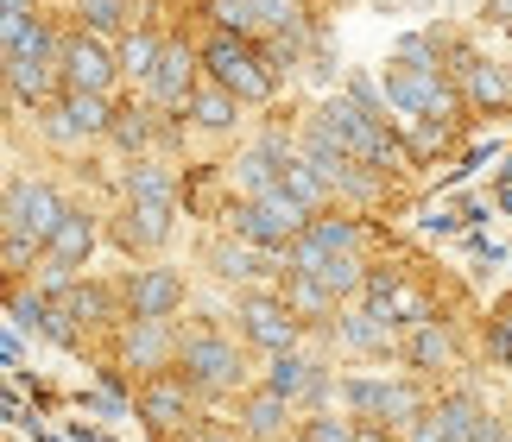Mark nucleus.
<instances>
[{
    "instance_id": "7c9ffc66",
    "label": "nucleus",
    "mask_w": 512,
    "mask_h": 442,
    "mask_svg": "<svg viewBox=\"0 0 512 442\" xmlns=\"http://www.w3.org/2000/svg\"><path fill=\"white\" fill-rule=\"evenodd\" d=\"M260 26H279V32H298V0H260Z\"/></svg>"
},
{
    "instance_id": "c756f323",
    "label": "nucleus",
    "mask_w": 512,
    "mask_h": 442,
    "mask_svg": "<svg viewBox=\"0 0 512 442\" xmlns=\"http://www.w3.org/2000/svg\"><path fill=\"white\" fill-rule=\"evenodd\" d=\"M159 45H152V38H127V70L133 76H152V70H159Z\"/></svg>"
},
{
    "instance_id": "1a4fd4ad",
    "label": "nucleus",
    "mask_w": 512,
    "mask_h": 442,
    "mask_svg": "<svg viewBox=\"0 0 512 442\" xmlns=\"http://www.w3.org/2000/svg\"><path fill=\"white\" fill-rule=\"evenodd\" d=\"M64 76H70V89H89V95H102L114 70H108L102 45H83V38H76V45L64 51Z\"/></svg>"
},
{
    "instance_id": "a878e982",
    "label": "nucleus",
    "mask_w": 512,
    "mask_h": 442,
    "mask_svg": "<svg viewBox=\"0 0 512 442\" xmlns=\"http://www.w3.org/2000/svg\"><path fill=\"white\" fill-rule=\"evenodd\" d=\"M133 203H171V177L140 165V171H133Z\"/></svg>"
},
{
    "instance_id": "2f4dec72",
    "label": "nucleus",
    "mask_w": 512,
    "mask_h": 442,
    "mask_svg": "<svg viewBox=\"0 0 512 442\" xmlns=\"http://www.w3.org/2000/svg\"><path fill=\"white\" fill-rule=\"evenodd\" d=\"M196 120H203V127H228L234 102H228V95H196Z\"/></svg>"
},
{
    "instance_id": "0eeeda50",
    "label": "nucleus",
    "mask_w": 512,
    "mask_h": 442,
    "mask_svg": "<svg viewBox=\"0 0 512 442\" xmlns=\"http://www.w3.org/2000/svg\"><path fill=\"white\" fill-rule=\"evenodd\" d=\"M348 405L367 411V417H380V424H411V417H418V392H411V386H373V379H354Z\"/></svg>"
},
{
    "instance_id": "e433bc0d",
    "label": "nucleus",
    "mask_w": 512,
    "mask_h": 442,
    "mask_svg": "<svg viewBox=\"0 0 512 442\" xmlns=\"http://www.w3.org/2000/svg\"><path fill=\"white\" fill-rule=\"evenodd\" d=\"M500 348L512 354V316H506V323H500Z\"/></svg>"
},
{
    "instance_id": "6e6552de",
    "label": "nucleus",
    "mask_w": 512,
    "mask_h": 442,
    "mask_svg": "<svg viewBox=\"0 0 512 442\" xmlns=\"http://www.w3.org/2000/svg\"><path fill=\"white\" fill-rule=\"evenodd\" d=\"M279 171H291V152L279 146V139H260V146H253L241 165H234V177H241V184L253 190V196H266V190H279L285 177Z\"/></svg>"
},
{
    "instance_id": "412c9836",
    "label": "nucleus",
    "mask_w": 512,
    "mask_h": 442,
    "mask_svg": "<svg viewBox=\"0 0 512 442\" xmlns=\"http://www.w3.org/2000/svg\"><path fill=\"white\" fill-rule=\"evenodd\" d=\"M146 417H152L159 430H171L177 417H184V386H171V379H159V386L146 392Z\"/></svg>"
},
{
    "instance_id": "dca6fc26",
    "label": "nucleus",
    "mask_w": 512,
    "mask_h": 442,
    "mask_svg": "<svg viewBox=\"0 0 512 442\" xmlns=\"http://www.w3.org/2000/svg\"><path fill=\"white\" fill-rule=\"evenodd\" d=\"M481 424H487V411L475 405V398H449V405L437 411V430H443L449 442H475Z\"/></svg>"
},
{
    "instance_id": "c85d7f7f",
    "label": "nucleus",
    "mask_w": 512,
    "mask_h": 442,
    "mask_svg": "<svg viewBox=\"0 0 512 442\" xmlns=\"http://www.w3.org/2000/svg\"><path fill=\"white\" fill-rule=\"evenodd\" d=\"M468 83H475V102H506V76L494 64H475V70H468Z\"/></svg>"
},
{
    "instance_id": "4be33fe9",
    "label": "nucleus",
    "mask_w": 512,
    "mask_h": 442,
    "mask_svg": "<svg viewBox=\"0 0 512 442\" xmlns=\"http://www.w3.org/2000/svg\"><path fill=\"white\" fill-rule=\"evenodd\" d=\"M317 285H323L329 297H348L354 285H361V266H354V259H348V253H329V259H323V266H317Z\"/></svg>"
},
{
    "instance_id": "b1692460",
    "label": "nucleus",
    "mask_w": 512,
    "mask_h": 442,
    "mask_svg": "<svg viewBox=\"0 0 512 442\" xmlns=\"http://www.w3.org/2000/svg\"><path fill=\"white\" fill-rule=\"evenodd\" d=\"M310 247H323V253H348L354 247V228L348 221H317V228H304Z\"/></svg>"
},
{
    "instance_id": "72a5a7b5",
    "label": "nucleus",
    "mask_w": 512,
    "mask_h": 442,
    "mask_svg": "<svg viewBox=\"0 0 512 442\" xmlns=\"http://www.w3.org/2000/svg\"><path fill=\"white\" fill-rule=\"evenodd\" d=\"M304 442H354V430H348V424H329V417H323V424L304 430Z\"/></svg>"
},
{
    "instance_id": "393cba45",
    "label": "nucleus",
    "mask_w": 512,
    "mask_h": 442,
    "mask_svg": "<svg viewBox=\"0 0 512 442\" xmlns=\"http://www.w3.org/2000/svg\"><path fill=\"white\" fill-rule=\"evenodd\" d=\"M215 19H222L228 32H253L260 26V0H215Z\"/></svg>"
},
{
    "instance_id": "f3484780",
    "label": "nucleus",
    "mask_w": 512,
    "mask_h": 442,
    "mask_svg": "<svg viewBox=\"0 0 512 442\" xmlns=\"http://www.w3.org/2000/svg\"><path fill=\"white\" fill-rule=\"evenodd\" d=\"M165 234H171V203H133V209H127V240L159 247Z\"/></svg>"
},
{
    "instance_id": "20e7f679",
    "label": "nucleus",
    "mask_w": 512,
    "mask_h": 442,
    "mask_svg": "<svg viewBox=\"0 0 512 442\" xmlns=\"http://www.w3.org/2000/svg\"><path fill=\"white\" fill-rule=\"evenodd\" d=\"M64 203L45 184H7V240H32V247H51V234L64 228Z\"/></svg>"
},
{
    "instance_id": "4c0bfd02",
    "label": "nucleus",
    "mask_w": 512,
    "mask_h": 442,
    "mask_svg": "<svg viewBox=\"0 0 512 442\" xmlns=\"http://www.w3.org/2000/svg\"><path fill=\"white\" fill-rule=\"evenodd\" d=\"M494 13H500V19H512V0H494Z\"/></svg>"
},
{
    "instance_id": "f257e3e1",
    "label": "nucleus",
    "mask_w": 512,
    "mask_h": 442,
    "mask_svg": "<svg viewBox=\"0 0 512 442\" xmlns=\"http://www.w3.org/2000/svg\"><path fill=\"white\" fill-rule=\"evenodd\" d=\"M304 203L291 196L285 184L279 190H266V196H253L247 209H234V234H247V240H260V247H285V240H298L304 228Z\"/></svg>"
},
{
    "instance_id": "bb28decb",
    "label": "nucleus",
    "mask_w": 512,
    "mask_h": 442,
    "mask_svg": "<svg viewBox=\"0 0 512 442\" xmlns=\"http://www.w3.org/2000/svg\"><path fill=\"white\" fill-rule=\"evenodd\" d=\"M285 190H291V196H298V203L310 209V203H317V196H323V177H317V171H310L304 158H298V165L285 171Z\"/></svg>"
},
{
    "instance_id": "f8f14e48",
    "label": "nucleus",
    "mask_w": 512,
    "mask_h": 442,
    "mask_svg": "<svg viewBox=\"0 0 512 442\" xmlns=\"http://www.w3.org/2000/svg\"><path fill=\"white\" fill-rule=\"evenodd\" d=\"M247 329H253V341H266V348H291V310H279V304H266V297H253L247 304Z\"/></svg>"
},
{
    "instance_id": "f03ea898",
    "label": "nucleus",
    "mask_w": 512,
    "mask_h": 442,
    "mask_svg": "<svg viewBox=\"0 0 512 442\" xmlns=\"http://www.w3.org/2000/svg\"><path fill=\"white\" fill-rule=\"evenodd\" d=\"M386 95L411 114H437L443 108V83H437V64L424 57V38H405L399 64L386 70Z\"/></svg>"
},
{
    "instance_id": "2eb2a0df",
    "label": "nucleus",
    "mask_w": 512,
    "mask_h": 442,
    "mask_svg": "<svg viewBox=\"0 0 512 442\" xmlns=\"http://www.w3.org/2000/svg\"><path fill=\"white\" fill-rule=\"evenodd\" d=\"M184 89H190V51L171 45L159 57V70H152V95H159V102H184Z\"/></svg>"
},
{
    "instance_id": "39448f33",
    "label": "nucleus",
    "mask_w": 512,
    "mask_h": 442,
    "mask_svg": "<svg viewBox=\"0 0 512 442\" xmlns=\"http://www.w3.org/2000/svg\"><path fill=\"white\" fill-rule=\"evenodd\" d=\"M184 373L196 379V386H234V373H241V360H234L228 341H215V335H190L184 341Z\"/></svg>"
},
{
    "instance_id": "ddd939ff",
    "label": "nucleus",
    "mask_w": 512,
    "mask_h": 442,
    "mask_svg": "<svg viewBox=\"0 0 512 442\" xmlns=\"http://www.w3.org/2000/svg\"><path fill=\"white\" fill-rule=\"evenodd\" d=\"M279 398H304V392H323V379H317V367L310 360H298V354H279L272 360V379H266Z\"/></svg>"
},
{
    "instance_id": "423d86ee",
    "label": "nucleus",
    "mask_w": 512,
    "mask_h": 442,
    "mask_svg": "<svg viewBox=\"0 0 512 442\" xmlns=\"http://www.w3.org/2000/svg\"><path fill=\"white\" fill-rule=\"evenodd\" d=\"M209 70H215V83H222L228 95H241V102H260V95L272 89V83H266V70L253 64V57H247L241 45H228V38L209 51Z\"/></svg>"
},
{
    "instance_id": "5701e85b",
    "label": "nucleus",
    "mask_w": 512,
    "mask_h": 442,
    "mask_svg": "<svg viewBox=\"0 0 512 442\" xmlns=\"http://www.w3.org/2000/svg\"><path fill=\"white\" fill-rule=\"evenodd\" d=\"M7 70H13V89L19 95H45V83H51L45 57H7Z\"/></svg>"
},
{
    "instance_id": "aec40b11",
    "label": "nucleus",
    "mask_w": 512,
    "mask_h": 442,
    "mask_svg": "<svg viewBox=\"0 0 512 442\" xmlns=\"http://www.w3.org/2000/svg\"><path fill=\"white\" fill-rule=\"evenodd\" d=\"M285 405H291V398H279V392H260V398H247V430L253 436H279V424H285Z\"/></svg>"
},
{
    "instance_id": "9d476101",
    "label": "nucleus",
    "mask_w": 512,
    "mask_h": 442,
    "mask_svg": "<svg viewBox=\"0 0 512 442\" xmlns=\"http://www.w3.org/2000/svg\"><path fill=\"white\" fill-rule=\"evenodd\" d=\"M108 127V108H102V95H89V89H70V102L64 114H57V139H76V133H102Z\"/></svg>"
},
{
    "instance_id": "6ab92c4d",
    "label": "nucleus",
    "mask_w": 512,
    "mask_h": 442,
    "mask_svg": "<svg viewBox=\"0 0 512 442\" xmlns=\"http://www.w3.org/2000/svg\"><path fill=\"white\" fill-rule=\"evenodd\" d=\"M342 341H348V348H386L392 329H386V316H380V310H354L348 323H342Z\"/></svg>"
},
{
    "instance_id": "473e14b6",
    "label": "nucleus",
    "mask_w": 512,
    "mask_h": 442,
    "mask_svg": "<svg viewBox=\"0 0 512 442\" xmlns=\"http://www.w3.org/2000/svg\"><path fill=\"white\" fill-rule=\"evenodd\" d=\"M83 13H89L95 32H114V26H121V0H83Z\"/></svg>"
},
{
    "instance_id": "58836bf2",
    "label": "nucleus",
    "mask_w": 512,
    "mask_h": 442,
    "mask_svg": "<svg viewBox=\"0 0 512 442\" xmlns=\"http://www.w3.org/2000/svg\"><path fill=\"white\" fill-rule=\"evenodd\" d=\"M506 442H512V436H506Z\"/></svg>"
},
{
    "instance_id": "f704fd0d",
    "label": "nucleus",
    "mask_w": 512,
    "mask_h": 442,
    "mask_svg": "<svg viewBox=\"0 0 512 442\" xmlns=\"http://www.w3.org/2000/svg\"><path fill=\"white\" fill-rule=\"evenodd\" d=\"M83 405H89V411H108V417H121V398H114V392H89Z\"/></svg>"
},
{
    "instance_id": "9b49d317",
    "label": "nucleus",
    "mask_w": 512,
    "mask_h": 442,
    "mask_svg": "<svg viewBox=\"0 0 512 442\" xmlns=\"http://www.w3.org/2000/svg\"><path fill=\"white\" fill-rule=\"evenodd\" d=\"M184 304V285H177V272H146L140 285H133V310L140 316H171Z\"/></svg>"
},
{
    "instance_id": "a211bd4d",
    "label": "nucleus",
    "mask_w": 512,
    "mask_h": 442,
    "mask_svg": "<svg viewBox=\"0 0 512 442\" xmlns=\"http://www.w3.org/2000/svg\"><path fill=\"white\" fill-rule=\"evenodd\" d=\"M159 354H165V329H159V316H140L127 335V360L133 367H159Z\"/></svg>"
},
{
    "instance_id": "7ed1b4c3",
    "label": "nucleus",
    "mask_w": 512,
    "mask_h": 442,
    "mask_svg": "<svg viewBox=\"0 0 512 442\" xmlns=\"http://www.w3.org/2000/svg\"><path fill=\"white\" fill-rule=\"evenodd\" d=\"M317 133H323V139H336V146L354 152V158H373V165H386V158H392L386 127H380V120H367L361 102H329V108L317 114Z\"/></svg>"
},
{
    "instance_id": "cd10ccee",
    "label": "nucleus",
    "mask_w": 512,
    "mask_h": 442,
    "mask_svg": "<svg viewBox=\"0 0 512 442\" xmlns=\"http://www.w3.org/2000/svg\"><path fill=\"white\" fill-rule=\"evenodd\" d=\"M411 360H418V367H437V360H449V335H443V329H418V341H411Z\"/></svg>"
},
{
    "instance_id": "4468645a",
    "label": "nucleus",
    "mask_w": 512,
    "mask_h": 442,
    "mask_svg": "<svg viewBox=\"0 0 512 442\" xmlns=\"http://www.w3.org/2000/svg\"><path fill=\"white\" fill-rule=\"evenodd\" d=\"M95 247V228H89V215H64V228L51 234V253H57V266H83Z\"/></svg>"
},
{
    "instance_id": "c9c22d12",
    "label": "nucleus",
    "mask_w": 512,
    "mask_h": 442,
    "mask_svg": "<svg viewBox=\"0 0 512 442\" xmlns=\"http://www.w3.org/2000/svg\"><path fill=\"white\" fill-rule=\"evenodd\" d=\"M19 354H26L19 348V323H7V367H19Z\"/></svg>"
}]
</instances>
